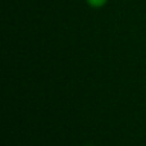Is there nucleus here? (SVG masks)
<instances>
[{"instance_id": "f257e3e1", "label": "nucleus", "mask_w": 146, "mask_h": 146, "mask_svg": "<svg viewBox=\"0 0 146 146\" xmlns=\"http://www.w3.org/2000/svg\"><path fill=\"white\" fill-rule=\"evenodd\" d=\"M108 1L109 0H86V3H87L88 7L94 8V9H100V8L105 7Z\"/></svg>"}]
</instances>
